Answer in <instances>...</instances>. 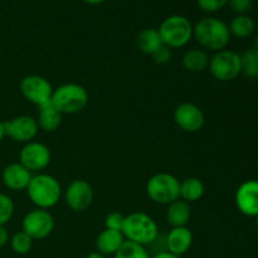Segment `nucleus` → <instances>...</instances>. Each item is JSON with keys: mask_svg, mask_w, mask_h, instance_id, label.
Listing matches in <instances>:
<instances>
[{"mask_svg": "<svg viewBox=\"0 0 258 258\" xmlns=\"http://www.w3.org/2000/svg\"><path fill=\"white\" fill-rule=\"evenodd\" d=\"M193 38L203 49L219 52L226 49L231 40L229 28L223 20L208 17L199 20L193 28Z\"/></svg>", "mask_w": 258, "mask_h": 258, "instance_id": "obj_1", "label": "nucleus"}, {"mask_svg": "<svg viewBox=\"0 0 258 258\" xmlns=\"http://www.w3.org/2000/svg\"><path fill=\"white\" fill-rule=\"evenodd\" d=\"M25 190L29 201L37 208L45 209V211L57 206L58 202L60 201V197L63 196L62 186L58 179L44 173L33 175Z\"/></svg>", "mask_w": 258, "mask_h": 258, "instance_id": "obj_2", "label": "nucleus"}, {"mask_svg": "<svg viewBox=\"0 0 258 258\" xmlns=\"http://www.w3.org/2000/svg\"><path fill=\"white\" fill-rule=\"evenodd\" d=\"M122 234L126 241L140 246H150L158 239L159 227L155 219L144 212H134L125 216Z\"/></svg>", "mask_w": 258, "mask_h": 258, "instance_id": "obj_3", "label": "nucleus"}, {"mask_svg": "<svg viewBox=\"0 0 258 258\" xmlns=\"http://www.w3.org/2000/svg\"><path fill=\"white\" fill-rule=\"evenodd\" d=\"M88 92L78 83H64L53 90L50 103L62 115H75L88 105Z\"/></svg>", "mask_w": 258, "mask_h": 258, "instance_id": "obj_4", "label": "nucleus"}, {"mask_svg": "<svg viewBox=\"0 0 258 258\" xmlns=\"http://www.w3.org/2000/svg\"><path fill=\"white\" fill-rule=\"evenodd\" d=\"M193 28L190 20L184 15L174 14L165 18L159 27V34L164 45L170 49L185 47L193 38Z\"/></svg>", "mask_w": 258, "mask_h": 258, "instance_id": "obj_5", "label": "nucleus"}, {"mask_svg": "<svg viewBox=\"0 0 258 258\" xmlns=\"http://www.w3.org/2000/svg\"><path fill=\"white\" fill-rule=\"evenodd\" d=\"M146 194L156 204L169 206L180 198V181L169 173H156L146 183Z\"/></svg>", "mask_w": 258, "mask_h": 258, "instance_id": "obj_6", "label": "nucleus"}, {"mask_svg": "<svg viewBox=\"0 0 258 258\" xmlns=\"http://www.w3.org/2000/svg\"><path fill=\"white\" fill-rule=\"evenodd\" d=\"M209 72L219 82H231L242 73L241 54L231 49L216 52L209 59Z\"/></svg>", "mask_w": 258, "mask_h": 258, "instance_id": "obj_7", "label": "nucleus"}, {"mask_svg": "<svg viewBox=\"0 0 258 258\" xmlns=\"http://www.w3.org/2000/svg\"><path fill=\"white\" fill-rule=\"evenodd\" d=\"M19 90L28 102L40 107L50 102L54 88L52 87L49 81L43 76L28 75L20 81Z\"/></svg>", "mask_w": 258, "mask_h": 258, "instance_id": "obj_8", "label": "nucleus"}, {"mask_svg": "<svg viewBox=\"0 0 258 258\" xmlns=\"http://www.w3.org/2000/svg\"><path fill=\"white\" fill-rule=\"evenodd\" d=\"M54 229V218L45 209L35 208L28 212L22 221V231L33 241L47 238Z\"/></svg>", "mask_w": 258, "mask_h": 258, "instance_id": "obj_9", "label": "nucleus"}, {"mask_svg": "<svg viewBox=\"0 0 258 258\" xmlns=\"http://www.w3.org/2000/svg\"><path fill=\"white\" fill-rule=\"evenodd\" d=\"M63 197H64L66 206L71 211L81 213V212L87 211L92 206L95 193H93L92 185L88 181L83 179H76L66 188Z\"/></svg>", "mask_w": 258, "mask_h": 258, "instance_id": "obj_10", "label": "nucleus"}, {"mask_svg": "<svg viewBox=\"0 0 258 258\" xmlns=\"http://www.w3.org/2000/svg\"><path fill=\"white\" fill-rule=\"evenodd\" d=\"M52 154L45 144L30 141L24 144L19 153V163L30 173H40L50 164Z\"/></svg>", "mask_w": 258, "mask_h": 258, "instance_id": "obj_11", "label": "nucleus"}, {"mask_svg": "<svg viewBox=\"0 0 258 258\" xmlns=\"http://www.w3.org/2000/svg\"><path fill=\"white\" fill-rule=\"evenodd\" d=\"M174 122L184 133L194 134L203 128L206 117L199 106L190 102H183L178 105L173 113Z\"/></svg>", "mask_w": 258, "mask_h": 258, "instance_id": "obj_12", "label": "nucleus"}, {"mask_svg": "<svg viewBox=\"0 0 258 258\" xmlns=\"http://www.w3.org/2000/svg\"><path fill=\"white\" fill-rule=\"evenodd\" d=\"M38 122L32 116L20 115L4 122L5 136L17 143H30L38 135Z\"/></svg>", "mask_w": 258, "mask_h": 258, "instance_id": "obj_13", "label": "nucleus"}, {"mask_svg": "<svg viewBox=\"0 0 258 258\" xmlns=\"http://www.w3.org/2000/svg\"><path fill=\"white\" fill-rule=\"evenodd\" d=\"M234 203L239 213L249 218L258 216V180L249 179L238 186L234 196Z\"/></svg>", "mask_w": 258, "mask_h": 258, "instance_id": "obj_14", "label": "nucleus"}, {"mask_svg": "<svg viewBox=\"0 0 258 258\" xmlns=\"http://www.w3.org/2000/svg\"><path fill=\"white\" fill-rule=\"evenodd\" d=\"M33 174L20 163H12L4 168L2 173L3 184L13 191L25 190L28 188Z\"/></svg>", "mask_w": 258, "mask_h": 258, "instance_id": "obj_15", "label": "nucleus"}, {"mask_svg": "<svg viewBox=\"0 0 258 258\" xmlns=\"http://www.w3.org/2000/svg\"><path fill=\"white\" fill-rule=\"evenodd\" d=\"M193 244V233L188 227H175L169 231L165 238L166 251L176 257L185 254Z\"/></svg>", "mask_w": 258, "mask_h": 258, "instance_id": "obj_16", "label": "nucleus"}, {"mask_svg": "<svg viewBox=\"0 0 258 258\" xmlns=\"http://www.w3.org/2000/svg\"><path fill=\"white\" fill-rule=\"evenodd\" d=\"M125 237L121 231H112L105 228L96 238V249L100 253L107 256H113L125 243Z\"/></svg>", "mask_w": 258, "mask_h": 258, "instance_id": "obj_17", "label": "nucleus"}, {"mask_svg": "<svg viewBox=\"0 0 258 258\" xmlns=\"http://www.w3.org/2000/svg\"><path fill=\"white\" fill-rule=\"evenodd\" d=\"M190 204L181 201L180 198L169 204L168 209H166V222H168V224L171 228H175V227H186V224L190 221Z\"/></svg>", "mask_w": 258, "mask_h": 258, "instance_id": "obj_18", "label": "nucleus"}, {"mask_svg": "<svg viewBox=\"0 0 258 258\" xmlns=\"http://www.w3.org/2000/svg\"><path fill=\"white\" fill-rule=\"evenodd\" d=\"M38 122V127L45 133H53L58 130L63 120V115L52 105L47 103L44 106L38 107V117L35 118Z\"/></svg>", "mask_w": 258, "mask_h": 258, "instance_id": "obj_19", "label": "nucleus"}, {"mask_svg": "<svg viewBox=\"0 0 258 258\" xmlns=\"http://www.w3.org/2000/svg\"><path fill=\"white\" fill-rule=\"evenodd\" d=\"M209 57L204 49H189L184 53L181 58V66L185 71L190 73H202L208 70Z\"/></svg>", "mask_w": 258, "mask_h": 258, "instance_id": "obj_20", "label": "nucleus"}, {"mask_svg": "<svg viewBox=\"0 0 258 258\" xmlns=\"http://www.w3.org/2000/svg\"><path fill=\"white\" fill-rule=\"evenodd\" d=\"M136 44H138L139 50L144 54L153 55L156 50L160 47H163L164 43L161 40L159 30L155 28H146V29L141 30L136 39Z\"/></svg>", "mask_w": 258, "mask_h": 258, "instance_id": "obj_21", "label": "nucleus"}, {"mask_svg": "<svg viewBox=\"0 0 258 258\" xmlns=\"http://www.w3.org/2000/svg\"><path fill=\"white\" fill-rule=\"evenodd\" d=\"M204 184L201 179L194 178H185L180 181V199L186 202V203H196L201 201L204 196Z\"/></svg>", "mask_w": 258, "mask_h": 258, "instance_id": "obj_22", "label": "nucleus"}, {"mask_svg": "<svg viewBox=\"0 0 258 258\" xmlns=\"http://www.w3.org/2000/svg\"><path fill=\"white\" fill-rule=\"evenodd\" d=\"M228 28L229 33H231V37L233 35L237 39H244V38H248L253 34L256 24H254V20L249 15L243 14L236 15L231 20Z\"/></svg>", "mask_w": 258, "mask_h": 258, "instance_id": "obj_23", "label": "nucleus"}, {"mask_svg": "<svg viewBox=\"0 0 258 258\" xmlns=\"http://www.w3.org/2000/svg\"><path fill=\"white\" fill-rule=\"evenodd\" d=\"M242 73L252 80H258V49L248 48L241 54Z\"/></svg>", "mask_w": 258, "mask_h": 258, "instance_id": "obj_24", "label": "nucleus"}, {"mask_svg": "<svg viewBox=\"0 0 258 258\" xmlns=\"http://www.w3.org/2000/svg\"><path fill=\"white\" fill-rule=\"evenodd\" d=\"M113 258H151L146 247L134 242L125 241L121 248L113 254Z\"/></svg>", "mask_w": 258, "mask_h": 258, "instance_id": "obj_25", "label": "nucleus"}, {"mask_svg": "<svg viewBox=\"0 0 258 258\" xmlns=\"http://www.w3.org/2000/svg\"><path fill=\"white\" fill-rule=\"evenodd\" d=\"M33 239L28 236L25 232L19 231L10 237V247L13 252L17 254H27L29 253L33 247Z\"/></svg>", "mask_w": 258, "mask_h": 258, "instance_id": "obj_26", "label": "nucleus"}, {"mask_svg": "<svg viewBox=\"0 0 258 258\" xmlns=\"http://www.w3.org/2000/svg\"><path fill=\"white\" fill-rule=\"evenodd\" d=\"M14 214V202L9 196L0 193V226H5Z\"/></svg>", "mask_w": 258, "mask_h": 258, "instance_id": "obj_27", "label": "nucleus"}, {"mask_svg": "<svg viewBox=\"0 0 258 258\" xmlns=\"http://www.w3.org/2000/svg\"><path fill=\"white\" fill-rule=\"evenodd\" d=\"M229 0H197V4L203 12L216 13L228 5Z\"/></svg>", "mask_w": 258, "mask_h": 258, "instance_id": "obj_28", "label": "nucleus"}, {"mask_svg": "<svg viewBox=\"0 0 258 258\" xmlns=\"http://www.w3.org/2000/svg\"><path fill=\"white\" fill-rule=\"evenodd\" d=\"M125 216L118 212H112L107 214L105 218V228L112 229V231H122Z\"/></svg>", "mask_w": 258, "mask_h": 258, "instance_id": "obj_29", "label": "nucleus"}, {"mask_svg": "<svg viewBox=\"0 0 258 258\" xmlns=\"http://www.w3.org/2000/svg\"><path fill=\"white\" fill-rule=\"evenodd\" d=\"M171 57H173L171 49L169 47H166V45L160 47L153 55H151V58H153V60L156 64H166V63L170 62Z\"/></svg>", "mask_w": 258, "mask_h": 258, "instance_id": "obj_30", "label": "nucleus"}, {"mask_svg": "<svg viewBox=\"0 0 258 258\" xmlns=\"http://www.w3.org/2000/svg\"><path fill=\"white\" fill-rule=\"evenodd\" d=\"M228 5L237 15H243L252 9V0H229Z\"/></svg>", "mask_w": 258, "mask_h": 258, "instance_id": "obj_31", "label": "nucleus"}, {"mask_svg": "<svg viewBox=\"0 0 258 258\" xmlns=\"http://www.w3.org/2000/svg\"><path fill=\"white\" fill-rule=\"evenodd\" d=\"M10 241V236L9 232H8L7 227L5 226H0V248L7 246Z\"/></svg>", "mask_w": 258, "mask_h": 258, "instance_id": "obj_32", "label": "nucleus"}, {"mask_svg": "<svg viewBox=\"0 0 258 258\" xmlns=\"http://www.w3.org/2000/svg\"><path fill=\"white\" fill-rule=\"evenodd\" d=\"M151 258H179V257L174 256V254H171L170 252H168V251H160V252H158V253L154 254Z\"/></svg>", "mask_w": 258, "mask_h": 258, "instance_id": "obj_33", "label": "nucleus"}, {"mask_svg": "<svg viewBox=\"0 0 258 258\" xmlns=\"http://www.w3.org/2000/svg\"><path fill=\"white\" fill-rule=\"evenodd\" d=\"M86 258H107V257H106L105 254L100 253V252L95 251V252H91V253L88 254V256L86 257Z\"/></svg>", "mask_w": 258, "mask_h": 258, "instance_id": "obj_34", "label": "nucleus"}, {"mask_svg": "<svg viewBox=\"0 0 258 258\" xmlns=\"http://www.w3.org/2000/svg\"><path fill=\"white\" fill-rule=\"evenodd\" d=\"M83 3H86V4H90V5H100L102 4V3H105L106 0H82Z\"/></svg>", "mask_w": 258, "mask_h": 258, "instance_id": "obj_35", "label": "nucleus"}, {"mask_svg": "<svg viewBox=\"0 0 258 258\" xmlns=\"http://www.w3.org/2000/svg\"><path fill=\"white\" fill-rule=\"evenodd\" d=\"M5 138V133H4V122L0 120V143L3 141V139Z\"/></svg>", "mask_w": 258, "mask_h": 258, "instance_id": "obj_36", "label": "nucleus"}, {"mask_svg": "<svg viewBox=\"0 0 258 258\" xmlns=\"http://www.w3.org/2000/svg\"><path fill=\"white\" fill-rule=\"evenodd\" d=\"M253 44H254V47H253V48H256V49H258V34L256 35V37H254Z\"/></svg>", "mask_w": 258, "mask_h": 258, "instance_id": "obj_37", "label": "nucleus"}, {"mask_svg": "<svg viewBox=\"0 0 258 258\" xmlns=\"http://www.w3.org/2000/svg\"><path fill=\"white\" fill-rule=\"evenodd\" d=\"M256 226H257V228H258V216L256 217Z\"/></svg>", "mask_w": 258, "mask_h": 258, "instance_id": "obj_38", "label": "nucleus"}]
</instances>
